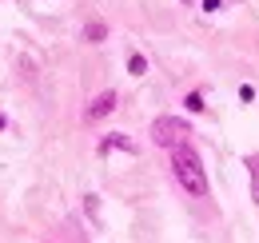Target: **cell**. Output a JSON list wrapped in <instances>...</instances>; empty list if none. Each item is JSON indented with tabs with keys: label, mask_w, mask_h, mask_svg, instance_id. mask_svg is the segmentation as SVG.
I'll return each instance as SVG.
<instances>
[{
	"label": "cell",
	"mask_w": 259,
	"mask_h": 243,
	"mask_svg": "<svg viewBox=\"0 0 259 243\" xmlns=\"http://www.w3.org/2000/svg\"><path fill=\"white\" fill-rule=\"evenodd\" d=\"M104 36H108V28H104L100 20H92V24H84V40H92V44H100Z\"/></svg>",
	"instance_id": "obj_4"
},
{
	"label": "cell",
	"mask_w": 259,
	"mask_h": 243,
	"mask_svg": "<svg viewBox=\"0 0 259 243\" xmlns=\"http://www.w3.org/2000/svg\"><path fill=\"white\" fill-rule=\"evenodd\" d=\"M171 176L188 195H207V172H203V159L192 144L171 148Z\"/></svg>",
	"instance_id": "obj_1"
},
{
	"label": "cell",
	"mask_w": 259,
	"mask_h": 243,
	"mask_svg": "<svg viewBox=\"0 0 259 243\" xmlns=\"http://www.w3.org/2000/svg\"><path fill=\"white\" fill-rule=\"evenodd\" d=\"M184 104H188V112H203V108H207L199 92H188V100H184Z\"/></svg>",
	"instance_id": "obj_8"
},
{
	"label": "cell",
	"mask_w": 259,
	"mask_h": 243,
	"mask_svg": "<svg viewBox=\"0 0 259 243\" xmlns=\"http://www.w3.org/2000/svg\"><path fill=\"white\" fill-rule=\"evenodd\" d=\"M116 104H120V96H116V92H100L96 100H92V104H88V108H84V120H88V124H96V120H104V116H108V112H116Z\"/></svg>",
	"instance_id": "obj_3"
},
{
	"label": "cell",
	"mask_w": 259,
	"mask_h": 243,
	"mask_svg": "<svg viewBox=\"0 0 259 243\" xmlns=\"http://www.w3.org/2000/svg\"><path fill=\"white\" fill-rule=\"evenodd\" d=\"M247 172H251V199L259 204V155H251V159H247Z\"/></svg>",
	"instance_id": "obj_5"
},
{
	"label": "cell",
	"mask_w": 259,
	"mask_h": 243,
	"mask_svg": "<svg viewBox=\"0 0 259 243\" xmlns=\"http://www.w3.org/2000/svg\"><path fill=\"white\" fill-rule=\"evenodd\" d=\"M112 148H128V152H132V140H124V136H108V140H100V152H112Z\"/></svg>",
	"instance_id": "obj_6"
},
{
	"label": "cell",
	"mask_w": 259,
	"mask_h": 243,
	"mask_svg": "<svg viewBox=\"0 0 259 243\" xmlns=\"http://www.w3.org/2000/svg\"><path fill=\"white\" fill-rule=\"evenodd\" d=\"M184 136H188V124L176 120V116H160V120L152 124V140H156L160 148H180Z\"/></svg>",
	"instance_id": "obj_2"
},
{
	"label": "cell",
	"mask_w": 259,
	"mask_h": 243,
	"mask_svg": "<svg viewBox=\"0 0 259 243\" xmlns=\"http://www.w3.org/2000/svg\"><path fill=\"white\" fill-rule=\"evenodd\" d=\"M4 124H8V120H4V112H0V132H4Z\"/></svg>",
	"instance_id": "obj_9"
},
{
	"label": "cell",
	"mask_w": 259,
	"mask_h": 243,
	"mask_svg": "<svg viewBox=\"0 0 259 243\" xmlns=\"http://www.w3.org/2000/svg\"><path fill=\"white\" fill-rule=\"evenodd\" d=\"M128 72H132V76H144V72H148V60H144L140 52H132V56H128Z\"/></svg>",
	"instance_id": "obj_7"
}]
</instances>
